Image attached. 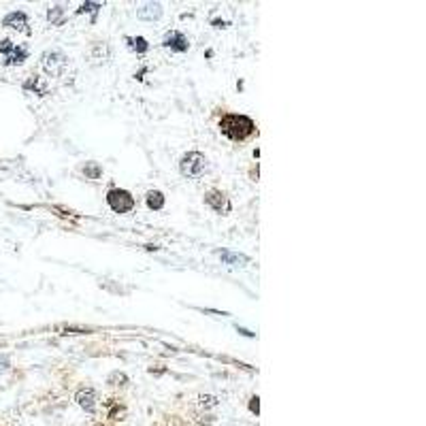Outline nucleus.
<instances>
[{
  "mask_svg": "<svg viewBox=\"0 0 426 426\" xmlns=\"http://www.w3.org/2000/svg\"><path fill=\"white\" fill-rule=\"evenodd\" d=\"M98 6H100V4H83V6H81V11H92V13H96Z\"/></svg>",
  "mask_w": 426,
  "mask_h": 426,
  "instance_id": "dca6fc26",
  "label": "nucleus"
},
{
  "mask_svg": "<svg viewBox=\"0 0 426 426\" xmlns=\"http://www.w3.org/2000/svg\"><path fill=\"white\" fill-rule=\"evenodd\" d=\"M188 38L181 34V32H169L167 36H164V47H169V49L173 51H186L188 49Z\"/></svg>",
  "mask_w": 426,
  "mask_h": 426,
  "instance_id": "0eeeda50",
  "label": "nucleus"
},
{
  "mask_svg": "<svg viewBox=\"0 0 426 426\" xmlns=\"http://www.w3.org/2000/svg\"><path fill=\"white\" fill-rule=\"evenodd\" d=\"M96 426H107V424H96Z\"/></svg>",
  "mask_w": 426,
  "mask_h": 426,
  "instance_id": "f3484780",
  "label": "nucleus"
},
{
  "mask_svg": "<svg viewBox=\"0 0 426 426\" xmlns=\"http://www.w3.org/2000/svg\"><path fill=\"white\" fill-rule=\"evenodd\" d=\"M94 401H96V392L90 386H83V388H79L77 392V403L81 405L83 409H88V412H94Z\"/></svg>",
  "mask_w": 426,
  "mask_h": 426,
  "instance_id": "6e6552de",
  "label": "nucleus"
},
{
  "mask_svg": "<svg viewBox=\"0 0 426 426\" xmlns=\"http://www.w3.org/2000/svg\"><path fill=\"white\" fill-rule=\"evenodd\" d=\"M60 13H62L60 6H53V9H49V21L58 23V21H60Z\"/></svg>",
  "mask_w": 426,
  "mask_h": 426,
  "instance_id": "2eb2a0df",
  "label": "nucleus"
},
{
  "mask_svg": "<svg viewBox=\"0 0 426 426\" xmlns=\"http://www.w3.org/2000/svg\"><path fill=\"white\" fill-rule=\"evenodd\" d=\"M219 132L234 141V143H243L249 137L256 135V124L249 120L247 115H239V113H228L219 120Z\"/></svg>",
  "mask_w": 426,
  "mask_h": 426,
  "instance_id": "f257e3e1",
  "label": "nucleus"
},
{
  "mask_svg": "<svg viewBox=\"0 0 426 426\" xmlns=\"http://www.w3.org/2000/svg\"><path fill=\"white\" fill-rule=\"evenodd\" d=\"M205 203H207L213 211L222 213V215L230 213V199H228L222 190H209L205 194Z\"/></svg>",
  "mask_w": 426,
  "mask_h": 426,
  "instance_id": "39448f33",
  "label": "nucleus"
},
{
  "mask_svg": "<svg viewBox=\"0 0 426 426\" xmlns=\"http://www.w3.org/2000/svg\"><path fill=\"white\" fill-rule=\"evenodd\" d=\"M107 203L115 213H128V211H132V207H135V199H132V194L126 192V190H117V188L115 190H109Z\"/></svg>",
  "mask_w": 426,
  "mask_h": 426,
  "instance_id": "20e7f679",
  "label": "nucleus"
},
{
  "mask_svg": "<svg viewBox=\"0 0 426 426\" xmlns=\"http://www.w3.org/2000/svg\"><path fill=\"white\" fill-rule=\"evenodd\" d=\"M4 26L6 28H15V30H28V19H26V15H23L21 11L17 13H11V15H6V19H4Z\"/></svg>",
  "mask_w": 426,
  "mask_h": 426,
  "instance_id": "9d476101",
  "label": "nucleus"
},
{
  "mask_svg": "<svg viewBox=\"0 0 426 426\" xmlns=\"http://www.w3.org/2000/svg\"><path fill=\"white\" fill-rule=\"evenodd\" d=\"M181 175L188 179H199L205 171H207V158L201 152H188L179 162Z\"/></svg>",
  "mask_w": 426,
  "mask_h": 426,
  "instance_id": "f03ea898",
  "label": "nucleus"
},
{
  "mask_svg": "<svg viewBox=\"0 0 426 426\" xmlns=\"http://www.w3.org/2000/svg\"><path fill=\"white\" fill-rule=\"evenodd\" d=\"M83 173L88 177H92V179H98L102 171H100V167H98L96 162H90V164H85V167H83Z\"/></svg>",
  "mask_w": 426,
  "mask_h": 426,
  "instance_id": "ddd939ff",
  "label": "nucleus"
},
{
  "mask_svg": "<svg viewBox=\"0 0 426 426\" xmlns=\"http://www.w3.org/2000/svg\"><path fill=\"white\" fill-rule=\"evenodd\" d=\"M147 207L149 209H162L164 207V196L162 192H158V190H152V192H147Z\"/></svg>",
  "mask_w": 426,
  "mask_h": 426,
  "instance_id": "f8f14e48",
  "label": "nucleus"
},
{
  "mask_svg": "<svg viewBox=\"0 0 426 426\" xmlns=\"http://www.w3.org/2000/svg\"><path fill=\"white\" fill-rule=\"evenodd\" d=\"M0 53H6V58H9V62H23V58L28 56V51L23 49V47H15L11 41H2V45H0Z\"/></svg>",
  "mask_w": 426,
  "mask_h": 426,
  "instance_id": "423d86ee",
  "label": "nucleus"
},
{
  "mask_svg": "<svg viewBox=\"0 0 426 426\" xmlns=\"http://www.w3.org/2000/svg\"><path fill=\"white\" fill-rule=\"evenodd\" d=\"M105 409H107V416L111 418V420H124L126 407H124V403H120L117 399H109L107 403H105Z\"/></svg>",
  "mask_w": 426,
  "mask_h": 426,
  "instance_id": "1a4fd4ad",
  "label": "nucleus"
},
{
  "mask_svg": "<svg viewBox=\"0 0 426 426\" xmlns=\"http://www.w3.org/2000/svg\"><path fill=\"white\" fill-rule=\"evenodd\" d=\"M128 43H130L132 49H137L139 53L147 51V43H145V38H141V36H137V38H128Z\"/></svg>",
  "mask_w": 426,
  "mask_h": 426,
  "instance_id": "4468645a",
  "label": "nucleus"
},
{
  "mask_svg": "<svg viewBox=\"0 0 426 426\" xmlns=\"http://www.w3.org/2000/svg\"><path fill=\"white\" fill-rule=\"evenodd\" d=\"M43 68L49 77H62L68 68V58L60 51H47L43 56Z\"/></svg>",
  "mask_w": 426,
  "mask_h": 426,
  "instance_id": "7ed1b4c3",
  "label": "nucleus"
},
{
  "mask_svg": "<svg viewBox=\"0 0 426 426\" xmlns=\"http://www.w3.org/2000/svg\"><path fill=\"white\" fill-rule=\"evenodd\" d=\"M109 56H111V51H109V45L107 43H96L92 47V58L96 62H107Z\"/></svg>",
  "mask_w": 426,
  "mask_h": 426,
  "instance_id": "9b49d317",
  "label": "nucleus"
}]
</instances>
